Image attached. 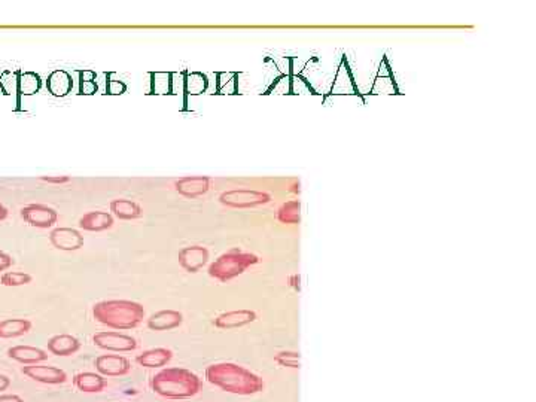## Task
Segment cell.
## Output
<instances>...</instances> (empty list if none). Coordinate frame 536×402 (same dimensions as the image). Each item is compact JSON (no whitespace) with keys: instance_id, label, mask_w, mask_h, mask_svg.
Instances as JSON below:
<instances>
[{"instance_id":"6da1fadb","label":"cell","mask_w":536,"mask_h":402,"mask_svg":"<svg viewBox=\"0 0 536 402\" xmlns=\"http://www.w3.org/2000/svg\"><path fill=\"white\" fill-rule=\"evenodd\" d=\"M204 377L213 386L232 395L249 397L264 389V380L259 375L234 362L212 364L205 368Z\"/></svg>"},{"instance_id":"7a4b0ae2","label":"cell","mask_w":536,"mask_h":402,"mask_svg":"<svg viewBox=\"0 0 536 402\" xmlns=\"http://www.w3.org/2000/svg\"><path fill=\"white\" fill-rule=\"evenodd\" d=\"M150 388L157 395L167 399L192 398L201 390V380L186 368H166L150 379Z\"/></svg>"},{"instance_id":"3957f363","label":"cell","mask_w":536,"mask_h":402,"mask_svg":"<svg viewBox=\"0 0 536 402\" xmlns=\"http://www.w3.org/2000/svg\"><path fill=\"white\" fill-rule=\"evenodd\" d=\"M93 316L107 328L127 331L142 324L145 319V309L136 301L107 300L96 304Z\"/></svg>"},{"instance_id":"277c9868","label":"cell","mask_w":536,"mask_h":402,"mask_svg":"<svg viewBox=\"0 0 536 402\" xmlns=\"http://www.w3.org/2000/svg\"><path fill=\"white\" fill-rule=\"evenodd\" d=\"M259 263V258L254 254L241 252L238 249H232L230 252L221 255L210 264L209 276L219 282H230L243 274L249 267Z\"/></svg>"},{"instance_id":"5b68a950","label":"cell","mask_w":536,"mask_h":402,"mask_svg":"<svg viewBox=\"0 0 536 402\" xmlns=\"http://www.w3.org/2000/svg\"><path fill=\"white\" fill-rule=\"evenodd\" d=\"M271 197L265 192H259L254 190H232L223 192L219 197V201L223 205L236 209H247V208H256V205H263L270 203Z\"/></svg>"},{"instance_id":"8992f818","label":"cell","mask_w":536,"mask_h":402,"mask_svg":"<svg viewBox=\"0 0 536 402\" xmlns=\"http://www.w3.org/2000/svg\"><path fill=\"white\" fill-rule=\"evenodd\" d=\"M21 218L34 228L47 230L57 222V210L47 204H29L21 209Z\"/></svg>"},{"instance_id":"52a82bcc","label":"cell","mask_w":536,"mask_h":402,"mask_svg":"<svg viewBox=\"0 0 536 402\" xmlns=\"http://www.w3.org/2000/svg\"><path fill=\"white\" fill-rule=\"evenodd\" d=\"M93 342L97 347L111 352H131L136 350L137 347V342L133 337L120 333H111V331L94 334Z\"/></svg>"},{"instance_id":"ba28073f","label":"cell","mask_w":536,"mask_h":402,"mask_svg":"<svg viewBox=\"0 0 536 402\" xmlns=\"http://www.w3.org/2000/svg\"><path fill=\"white\" fill-rule=\"evenodd\" d=\"M331 94L333 96H359V88H357V84L353 78L350 66H348L346 57L342 58V61H339V65L337 67L335 76L333 80V87H331Z\"/></svg>"},{"instance_id":"9c48e42d","label":"cell","mask_w":536,"mask_h":402,"mask_svg":"<svg viewBox=\"0 0 536 402\" xmlns=\"http://www.w3.org/2000/svg\"><path fill=\"white\" fill-rule=\"evenodd\" d=\"M94 366L103 377H120L131 371V364L127 357L120 355H102L96 357Z\"/></svg>"},{"instance_id":"30bf717a","label":"cell","mask_w":536,"mask_h":402,"mask_svg":"<svg viewBox=\"0 0 536 402\" xmlns=\"http://www.w3.org/2000/svg\"><path fill=\"white\" fill-rule=\"evenodd\" d=\"M23 374L43 384H63L67 380V374L65 371L57 368V366L49 365H25L23 366Z\"/></svg>"},{"instance_id":"8fae6325","label":"cell","mask_w":536,"mask_h":402,"mask_svg":"<svg viewBox=\"0 0 536 402\" xmlns=\"http://www.w3.org/2000/svg\"><path fill=\"white\" fill-rule=\"evenodd\" d=\"M209 261V250L204 246H186L179 250V264L188 273H199Z\"/></svg>"},{"instance_id":"7c38bea8","label":"cell","mask_w":536,"mask_h":402,"mask_svg":"<svg viewBox=\"0 0 536 402\" xmlns=\"http://www.w3.org/2000/svg\"><path fill=\"white\" fill-rule=\"evenodd\" d=\"M49 240L52 246L65 252H74L84 246V237L75 228H56L51 231Z\"/></svg>"},{"instance_id":"4fadbf2b","label":"cell","mask_w":536,"mask_h":402,"mask_svg":"<svg viewBox=\"0 0 536 402\" xmlns=\"http://www.w3.org/2000/svg\"><path fill=\"white\" fill-rule=\"evenodd\" d=\"M176 191L186 197V199H199L204 195L210 188V179L205 176H186L175 182Z\"/></svg>"},{"instance_id":"5bb4252c","label":"cell","mask_w":536,"mask_h":402,"mask_svg":"<svg viewBox=\"0 0 536 402\" xmlns=\"http://www.w3.org/2000/svg\"><path fill=\"white\" fill-rule=\"evenodd\" d=\"M256 320V313L252 310H232L222 313L216 319L213 320V324L219 329H234L246 326L252 322Z\"/></svg>"},{"instance_id":"9a60e30c","label":"cell","mask_w":536,"mask_h":402,"mask_svg":"<svg viewBox=\"0 0 536 402\" xmlns=\"http://www.w3.org/2000/svg\"><path fill=\"white\" fill-rule=\"evenodd\" d=\"M8 356L23 365H36L48 359L47 352L33 346H14L8 350Z\"/></svg>"},{"instance_id":"2e32d148","label":"cell","mask_w":536,"mask_h":402,"mask_svg":"<svg viewBox=\"0 0 536 402\" xmlns=\"http://www.w3.org/2000/svg\"><path fill=\"white\" fill-rule=\"evenodd\" d=\"M71 88H74V79H71L69 71L63 69L51 71L47 79V89L51 96L66 97L71 93Z\"/></svg>"},{"instance_id":"e0dca14e","label":"cell","mask_w":536,"mask_h":402,"mask_svg":"<svg viewBox=\"0 0 536 402\" xmlns=\"http://www.w3.org/2000/svg\"><path fill=\"white\" fill-rule=\"evenodd\" d=\"M182 322V313L176 310H161L148 319V328L152 331H170L181 326Z\"/></svg>"},{"instance_id":"ac0fdd59","label":"cell","mask_w":536,"mask_h":402,"mask_svg":"<svg viewBox=\"0 0 536 402\" xmlns=\"http://www.w3.org/2000/svg\"><path fill=\"white\" fill-rule=\"evenodd\" d=\"M113 225V216L109 212H88L79 219V227L85 231L100 232L109 230Z\"/></svg>"},{"instance_id":"d6986e66","label":"cell","mask_w":536,"mask_h":402,"mask_svg":"<svg viewBox=\"0 0 536 402\" xmlns=\"http://www.w3.org/2000/svg\"><path fill=\"white\" fill-rule=\"evenodd\" d=\"M48 350L52 355L57 356H70L76 353L80 348V343L76 337H71L69 334H60L54 335L48 339Z\"/></svg>"},{"instance_id":"ffe728a7","label":"cell","mask_w":536,"mask_h":402,"mask_svg":"<svg viewBox=\"0 0 536 402\" xmlns=\"http://www.w3.org/2000/svg\"><path fill=\"white\" fill-rule=\"evenodd\" d=\"M173 357V352L168 350V348L164 347H157V348H150V350L143 352L136 357V362L140 366H145V368H161V366H166Z\"/></svg>"},{"instance_id":"44dd1931","label":"cell","mask_w":536,"mask_h":402,"mask_svg":"<svg viewBox=\"0 0 536 402\" xmlns=\"http://www.w3.org/2000/svg\"><path fill=\"white\" fill-rule=\"evenodd\" d=\"M74 384L78 390L84 393H98L106 388L107 380L100 374L87 371L75 374Z\"/></svg>"},{"instance_id":"7402d4cb","label":"cell","mask_w":536,"mask_h":402,"mask_svg":"<svg viewBox=\"0 0 536 402\" xmlns=\"http://www.w3.org/2000/svg\"><path fill=\"white\" fill-rule=\"evenodd\" d=\"M111 212H113V214L118 219H122V221H133V219H137L142 216V208L133 200H127V199H118V200H113L111 203Z\"/></svg>"},{"instance_id":"603a6c76","label":"cell","mask_w":536,"mask_h":402,"mask_svg":"<svg viewBox=\"0 0 536 402\" xmlns=\"http://www.w3.org/2000/svg\"><path fill=\"white\" fill-rule=\"evenodd\" d=\"M42 87V79L36 71H21L18 76V100L16 104H21V96H33L39 93Z\"/></svg>"},{"instance_id":"cb8c5ba5","label":"cell","mask_w":536,"mask_h":402,"mask_svg":"<svg viewBox=\"0 0 536 402\" xmlns=\"http://www.w3.org/2000/svg\"><path fill=\"white\" fill-rule=\"evenodd\" d=\"M32 322L29 319H6L0 322V338H16L29 333Z\"/></svg>"},{"instance_id":"d4e9b609","label":"cell","mask_w":536,"mask_h":402,"mask_svg":"<svg viewBox=\"0 0 536 402\" xmlns=\"http://www.w3.org/2000/svg\"><path fill=\"white\" fill-rule=\"evenodd\" d=\"M216 94H238V74L237 71H218L216 75Z\"/></svg>"},{"instance_id":"484cf974","label":"cell","mask_w":536,"mask_h":402,"mask_svg":"<svg viewBox=\"0 0 536 402\" xmlns=\"http://www.w3.org/2000/svg\"><path fill=\"white\" fill-rule=\"evenodd\" d=\"M209 87L208 76L201 71H188L185 75V96H200Z\"/></svg>"},{"instance_id":"4316f807","label":"cell","mask_w":536,"mask_h":402,"mask_svg":"<svg viewBox=\"0 0 536 402\" xmlns=\"http://www.w3.org/2000/svg\"><path fill=\"white\" fill-rule=\"evenodd\" d=\"M150 93L155 96H168L172 88V71H150Z\"/></svg>"},{"instance_id":"83f0119b","label":"cell","mask_w":536,"mask_h":402,"mask_svg":"<svg viewBox=\"0 0 536 402\" xmlns=\"http://www.w3.org/2000/svg\"><path fill=\"white\" fill-rule=\"evenodd\" d=\"M301 205L300 201L292 200L282 204V208L277 212V219L282 223H300L301 219Z\"/></svg>"},{"instance_id":"f1b7e54d","label":"cell","mask_w":536,"mask_h":402,"mask_svg":"<svg viewBox=\"0 0 536 402\" xmlns=\"http://www.w3.org/2000/svg\"><path fill=\"white\" fill-rule=\"evenodd\" d=\"M79 94L93 96L97 93L98 85L96 82V71L93 70H79Z\"/></svg>"},{"instance_id":"f546056e","label":"cell","mask_w":536,"mask_h":402,"mask_svg":"<svg viewBox=\"0 0 536 402\" xmlns=\"http://www.w3.org/2000/svg\"><path fill=\"white\" fill-rule=\"evenodd\" d=\"M398 87L395 82V78H380L375 76L374 84L370 89V94H398Z\"/></svg>"},{"instance_id":"4dcf8cb0","label":"cell","mask_w":536,"mask_h":402,"mask_svg":"<svg viewBox=\"0 0 536 402\" xmlns=\"http://www.w3.org/2000/svg\"><path fill=\"white\" fill-rule=\"evenodd\" d=\"M21 70H5L2 75H0V85L3 88L5 96H12L16 94V100H18V76H20Z\"/></svg>"},{"instance_id":"1f68e13d","label":"cell","mask_w":536,"mask_h":402,"mask_svg":"<svg viewBox=\"0 0 536 402\" xmlns=\"http://www.w3.org/2000/svg\"><path fill=\"white\" fill-rule=\"evenodd\" d=\"M291 94L315 96L317 93H316V89L311 87L310 80L307 78H304L301 74H297V75L291 76Z\"/></svg>"},{"instance_id":"d6a6232c","label":"cell","mask_w":536,"mask_h":402,"mask_svg":"<svg viewBox=\"0 0 536 402\" xmlns=\"http://www.w3.org/2000/svg\"><path fill=\"white\" fill-rule=\"evenodd\" d=\"M185 75H186V70L172 71V88H170V94L182 97V104H183L182 111H186L185 104H188V98L185 96Z\"/></svg>"},{"instance_id":"836d02e7","label":"cell","mask_w":536,"mask_h":402,"mask_svg":"<svg viewBox=\"0 0 536 402\" xmlns=\"http://www.w3.org/2000/svg\"><path fill=\"white\" fill-rule=\"evenodd\" d=\"M274 361L283 368H301V355L298 352H280L274 356Z\"/></svg>"},{"instance_id":"e575fe53","label":"cell","mask_w":536,"mask_h":402,"mask_svg":"<svg viewBox=\"0 0 536 402\" xmlns=\"http://www.w3.org/2000/svg\"><path fill=\"white\" fill-rule=\"evenodd\" d=\"M32 282V276L24 271H6L0 277V283L3 286H23Z\"/></svg>"},{"instance_id":"d590c367","label":"cell","mask_w":536,"mask_h":402,"mask_svg":"<svg viewBox=\"0 0 536 402\" xmlns=\"http://www.w3.org/2000/svg\"><path fill=\"white\" fill-rule=\"evenodd\" d=\"M264 94H280V96L291 94V76L279 75L273 80L271 85L267 88V91Z\"/></svg>"},{"instance_id":"8d00e7d4","label":"cell","mask_w":536,"mask_h":402,"mask_svg":"<svg viewBox=\"0 0 536 402\" xmlns=\"http://www.w3.org/2000/svg\"><path fill=\"white\" fill-rule=\"evenodd\" d=\"M127 91V85H125L122 80L115 79V74H107L106 75V94L109 96H120Z\"/></svg>"},{"instance_id":"74e56055","label":"cell","mask_w":536,"mask_h":402,"mask_svg":"<svg viewBox=\"0 0 536 402\" xmlns=\"http://www.w3.org/2000/svg\"><path fill=\"white\" fill-rule=\"evenodd\" d=\"M268 60H270L273 63V66L280 71V75L292 76L293 58H291V57H273V58H268Z\"/></svg>"},{"instance_id":"f35d334b","label":"cell","mask_w":536,"mask_h":402,"mask_svg":"<svg viewBox=\"0 0 536 402\" xmlns=\"http://www.w3.org/2000/svg\"><path fill=\"white\" fill-rule=\"evenodd\" d=\"M377 76L380 78H389V76H393V71H392V67L389 65V60L384 57L381 60V65H380V69L377 71Z\"/></svg>"},{"instance_id":"ab89813d","label":"cell","mask_w":536,"mask_h":402,"mask_svg":"<svg viewBox=\"0 0 536 402\" xmlns=\"http://www.w3.org/2000/svg\"><path fill=\"white\" fill-rule=\"evenodd\" d=\"M14 264V259L11 255H8L6 252H2L0 250V271H5L8 270L9 267H11Z\"/></svg>"},{"instance_id":"60d3db41","label":"cell","mask_w":536,"mask_h":402,"mask_svg":"<svg viewBox=\"0 0 536 402\" xmlns=\"http://www.w3.org/2000/svg\"><path fill=\"white\" fill-rule=\"evenodd\" d=\"M41 179L48 183H67L70 181L69 176H42Z\"/></svg>"},{"instance_id":"b9f144b4","label":"cell","mask_w":536,"mask_h":402,"mask_svg":"<svg viewBox=\"0 0 536 402\" xmlns=\"http://www.w3.org/2000/svg\"><path fill=\"white\" fill-rule=\"evenodd\" d=\"M0 402H24L18 395H0Z\"/></svg>"},{"instance_id":"7bdbcfd3","label":"cell","mask_w":536,"mask_h":402,"mask_svg":"<svg viewBox=\"0 0 536 402\" xmlns=\"http://www.w3.org/2000/svg\"><path fill=\"white\" fill-rule=\"evenodd\" d=\"M9 386H11V380H9V377H6V375L0 374V392L6 390Z\"/></svg>"},{"instance_id":"ee69618b","label":"cell","mask_w":536,"mask_h":402,"mask_svg":"<svg viewBox=\"0 0 536 402\" xmlns=\"http://www.w3.org/2000/svg\"><path fill=\"white\" fill-rule=\"evenodd\" d=\"M289 284L292 286V288L295 289V291H300V276L298 274H293V276H291L289 277Z\"/></svg>"},{"instance_id":"f6af8a7d","label":"cell","mask_w":536,"mask_h":402,"mask_svg":"<svg viewBox=\"0 0 536 402\" xmlns=\"http://www.w3.org/2000/svg\"><path fill=\"white\" fill-rule=\"evenodd\" d=\"M8 218V209L3 204H0V221H5Z\"/></svg>"},{"instance_id":"bcb514c9","label":"cell","mask_w":536,"mask_h":402,"mask_svg":"<svg viewBox=\"0 0 536 402\" xmlns=\"http://www.w3.org/2000/svg\"><path fill=\"white\" fill-rule=\"evenodd\" d=\"M0 94H3V96H5V93H3V88H2V85H0Z\"/></svg>"}]
</instances>
